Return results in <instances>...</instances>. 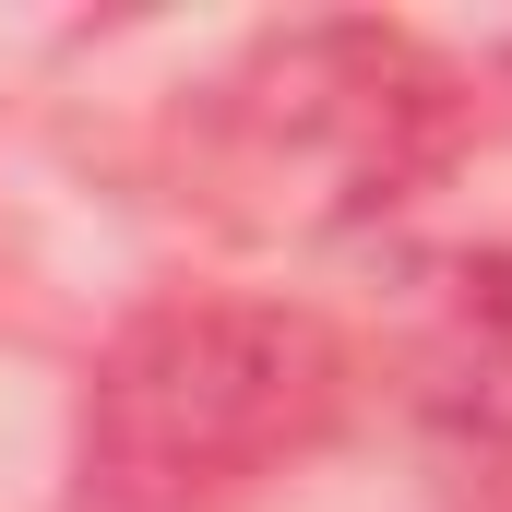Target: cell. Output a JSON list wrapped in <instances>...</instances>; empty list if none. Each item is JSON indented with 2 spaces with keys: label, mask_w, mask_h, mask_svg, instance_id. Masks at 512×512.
Instances as JSON below:
<instances>
[{
  "label": "cell",
  "mask_w": 512,
  "mask_h": 512,
  "mask_svg": "<svg viewBox=\"0 0 512 512\" xmlns=\"http://www.w3.org/2000/svg\"><path fill=\"white\" fill-rule=\"evenodd\" d=\"M358 405V346L298 298H155L96 346L84 489L108 512H227Z\"/></svg>",
  "instance_id": "cell-1"
},
{
  "label": "cell",
  "mask_w": 512,
  "mask_h": 512,
  "mask_svg": "<svg viewBox=\"0 0 512 512\" xmlns=\"http://www.w3.org/2000/svg\"><path fill=\"white\" fill-rule=\"evenodd\" d=\"M465 84L405 24H286L191 108V203L239 239H346L441 179Z\"/></svg>",
  "instance_id": "cell-2"
}]
</instances>
